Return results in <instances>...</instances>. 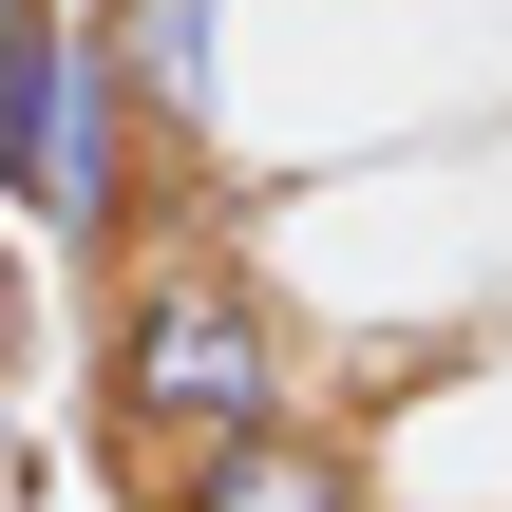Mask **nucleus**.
<instances>
[{"mask_svg": "<svg viewBox=\"0 0 512 512\" xmlns=\"http://www.w3.org/2000/svg\"><path fill=\"white\" fill-rule=\"evenodd\" d=\"M76 399H95V456H114L133 494L190 475V456H228V437H266V418H304V323H285V285L228 247V209H171V228L95 285Z\"/></svg>", "mask_w": 512, "mask_h": 512, "instance_id": "1", "label": "nucleus"}, {"mask_svg": "<svg viewBox=\"0 0 512 512\" xmlns=\"http://www.w3.org/2000/svg\"><path fill=\"white\" fill-rule=\"evenodd\" d=\"M152 512H380V437L361 418H266V437L152 475Z\"/></svg>", "mask_w": 512, "mask_h": 512, "instance_id": "3", "label": "nucleus"}, {"mask_svg": "<svg viewBox=\"0 0 512 512\" xmlns=\"http://www.w3.org/2000/svg\"><path fill=\"white\" fill-rule=\"evenodd\" d=\"M19 323H38V266H19V209H0V380H19Z\"/></svg>", "mask_w": 512, "mask_h": 512, "instance_id": "5", "label": "nucleus"}, {"mask_svg": "<svg viewBox=\"0 0 512 512\" xmlns=\"http://www.w3.org/2000/svg\"><path fill=\"white\" fill-rule=\"evenodd\" d=\"M0 475H19V437H0Z\"/></svg>", "mask_w": 512, "mask_h": 512, "instance_id": "6", "label": "nucleus"}, {"mask_svg": "<svg viewBox=\"0 0 512 512\" xmlns=\"http://www.w3.org/2000/svg\"><path fill=\"white\" fill-rule=\"evenodd\" d=\"M95 19V57L133 76V133L190 171V190H228V0H76Z\"/></svg>", "mask_w": 512, "mask_h": 512, "instance_id": "2", "label": "nucleus"}, {"mask_svg": "<svg viewBox=\"0 0 512 512\" xmlns=\"http://www.w3.org/2000/svg\"><path fill=\"white\" fill-rule=\"evenodd\" d=\"M57 76H76V0H0V209H38V152H57Z\"/></svg>", "mask_w": 512, "mask_h": 512, "instance_id": "4", "label": "nucleus"}]
</instances>
